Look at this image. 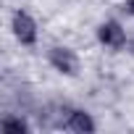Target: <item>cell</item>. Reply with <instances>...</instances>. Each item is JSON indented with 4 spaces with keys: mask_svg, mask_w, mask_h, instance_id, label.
Segmentation results:
<instances>
[{
    "mask_svg": "<svg viewBox=\"0 0 134 134\" xmlns=\"http://www.w3.org/2000/svg\"><path fill=\"white\" fill-rule=\"evenodd\" d=\"M124 11L129 16H134V0H124Z\"/></svg>",
    "mask_w": 134,
    "mask_h": 134,
    "instance_id": "obj_6",
    "label": "cell"
},
{
    "mask_svg": "<svg viewBox=\"0 0 134 134\" xmlns=\"http://www.w3.org/2000/svg\"><path fill=\"white\" fill-rule=\"evenodd\" d=\"M97 42H100L103 47H108V50L118 53V50H124V47H126L129 34H126V29H124V24H121V21L108 19V21H103V24L97 26Z\"/></svg>",
    "mask_w": 134,
    "mask_h": 134,
    "instance_id": "obj_3",
    "label": "cell"
},
{
    "mask_svg": "<svg viewBox=\"0 0 134 134\" xmlns=\"http://www.w3.org/2000/svg\"><path fill=\"white\" fill-rule=\"evenodd\" d=\"M126 50L134 55V37H129V42H126Z\"/></svg>",
    "mask_w": 134,
    "mask_h": 134,
    "instance_id": "obj_7",
    "label": "cell"
},
{
    "mask_svg": "<svg viewBox=\"0 0 134 134\" xmlns=\"http://www.w3.org/2000/svg\"><path fill=\"white\" fill-rule=\"evenodd\" d=\"M11 32H13L16 42L24 45V47H32V45H37V40H40V24H37V19H34L29 11H24V8H16V11H13V16H11Z\"/></svg>",
    "mask_w": 134,
    "mask_h": 134,
    "instance_id": "obj_1",
    "label": "cell"
},
{
    "mask_svg": "<svg viewBox=\"0 0 134 134\" xmlns=\"http://www.w3.org/2000/svg\"><path fill=\"white\" fill-rule=\"evenodd\" d=\"M63 131L92 134V131H97V124H95V118H92L87 110H82V108H71L69 116H66V126H63Z\"/></svg>",
    "mask_w": 134,
    "mask_h": 134,
    "instance_id": "obj_4",
    "label": "cell"
},
{
    "mask_svg": "<svg viewBox=\"0 0 134 134\" xmlns=\"http://www.w3.org/2000/svg\"><path fill=\"white\" fill-rule=\"evenodd\" d=\"M0 131H5V134H29L32 126L21 116H5L3 121H0Z\"/></svg>",
    "mask_w": 134,
    "mask_h": 134,
    "instance_id": "obj_5",
    "label": "cell"
},
{
    "mask_svg": "<svg viewBox=\"0 0 134 134\" xmlns=\"http://www.w3.org/2000/svg\"><path fill=\"white\" fill-rule=\"evenodd\" d=\"M47 63L60 76H76L82 69V60H79L76 50H71L69 45H53L47 50Z\"/></svg>",
    "mask_w": 134,
    "mask_h": 134,
    "instance_id": "obj_2",
    "label": "cell"
}]
</instances>
